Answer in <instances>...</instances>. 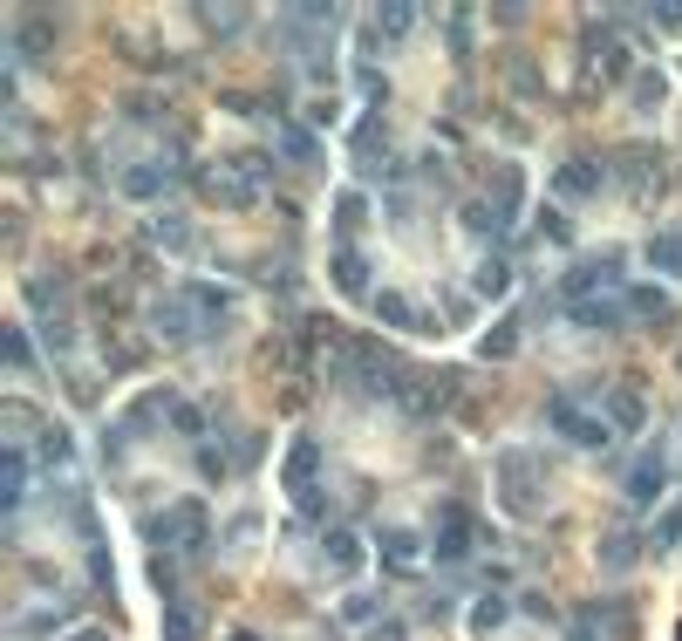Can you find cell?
<instances>
[{"instance_id":"cell-1","label":"cell","mask_w":682,"mask_h":641,"mask_svg":"<svg viewBox=\"0 0 682 641\" xmlns=\"http://www.w3.org/2000/svg\"><path fill=\"white\" fill-rule=\"evenodd\" d=\"M546 430L553 437H567L573 451H607V416H587L580 410V396H546Z\"/></svg>"},{"instance_id":"cell-8","label":"cell","mask_w":682,"mask_h":641,"mask_svg":"<svg viewBox=\"0 0 682 641\" xmlns=\"http://www.w3.org/2000/svg\"><path fill=\"white\" fill-rule=\"evenodd\" d=\"M314 471H321V444H314V437H294V451H287V491H294V498H314Z\"/></svg>"},{"instance_id":"cell-30","label":"cell","mask_w":682,"mask_h":641,"mask_svg":"<svg viewBox=\"0 0 682 641\" xmlns=\"http://www.w3.org/2000/svg\"><path fill=\"white\" fill-rule=\"evenodd\" d=\"M41 464H69V430H41Z\"/></svg>"},{"instance_id":"cell-38","label":"cell","mask_w":682,"mask_h":641,"mask_svg":"<svg viewBox=\"0 0 682 641\" xmlns=\"http://www.w3.org/2000/svg\"><path fill=\"white\" fill-rule=\"evenodd\" d=\"M76 641H103V635H76Z\"/></svg>"},{"instance_id":"cell-37","label":"cell","mask_w":682,"mask_h":641,"mask_svg":"<svg viewBox=\"0 0 682 641\" xmlns=\"http://www.w3.org/2000/svg\"><path fill=\"white\" fill-rule=\"evenodd\" d=\"M369 641H410V635H403V621H382V628H376Z\"/></svg>"},{"instance_id":"cell-20","label":"cell","mask_w":682,"mask_h":641,"mask_svg":"<svg viewBox=\"0 0 682 641\" xmlns=\"http://www.w3.org/2000/svg\"><path fill=\"white\" fill-rule=\"evenodd\" d=\"M648 266L676 280V273H682V232H669V239H655V246H648Z\"/></svg>"},{"instance_id":"cell-35","label":"cell","mask_w":682,"mask_h":641,"mask_svg":"<svg viewBox=\"0 0 682 641\" xmlns=\"http://www.w3.org/2000/svg\"><path fill=\"white\" fill-rule=\"evenodd\" d=\"M341 614H348V621H376V601H369V594H355V601L341 607Z\"/></svg>"},{"instance_id":"cell-18","label":"cell","mask_w":682,"mask_h":641,"mask_svg":"<svg viewBox=\"0 0 682 641\" xmlns=\"http://www.w3.org/2000/svg\"><path fill=\"white\" fill-rule=\"evenodd\" d=\"M642 560V546H635V539H628V532H614V539H607L601 546V566L607 573H628V566Z\"/></svg>"},{"instance_id":"cell-29","label":"cell","mask_w":682,"mask_h":641,"mask_svg":"<svg viewBox=\"0 0 682 641\" xmlns=\"http://www.w3.org/2000/svg\"><path fill=\"white\" fill-rule=\"evenodd\" d=\"M0 348H7V369H35V348H28V335H21V328H7V341H0Z\"/></svg>"},{"instance_id":"cell-19","label":"cell","mask_w":682,"mask_h":641,"mask_svg":"<svg viewBox=\"0 0 682 641\" xmlns=\"http://www.w3.org/2000/svg\"><path fill=\"white\" fill-rule=\"evenodd\" d=\"M628 314H642V321H669V294H662V287H635V294H628Z\"/></svg>"},{"instance_id":"cell-21","label":"cell","mask_w":682,"mask_h":641,"mask_svg":"<svg viewBox=\"0 0 682 641\" xmlns=\"http://www.w3.org/2000/svg\"><path fill=\"white\" fill-rule=\"evenodd\" d=\"M607 416H614L621 430H642V396H635V389H614V396H607Z\"/></svg>"},{"instance_id":"cell-24","label":"cell","mask_w":682,"mask_h":641,"mask_svg":"<svg viewBox=\"0 0 682 641\" xmlns=\"http://www.w3.org/2000/svg\"><path fill=\"white\" fill-rule=\"evenodd\" d=\"M376 314L389 321V328H417V307L403 301V294H376Z\"/></svg>"},{"instance_id":"cell-33","label":"cell","mask_w":682,"mask_h":641,"mask_svg":"<svg viewBox=\"0 0 682 641\" xmlns=\"http://www.w3.org/2000/svg\"><path fill=\"white\" fill-rule=\"evenodd\" d=\"M539 232H546L553 246H567V239H573V226H567V219H560V212H539Z\"/></svg>"},{"instance_id":"cell-26","label":"cell","mask_w":682,"mask_h":641,"mask_svg":"<svg viewBox=\"0 0 682 641\" xmlns=\"http://www.w3.org/2000/svg\"><path fill=\"white\" fill-rule=\"evenodd\" d=\"M280 157H294V164H314V157H321V144H314L307 130H280Z\"/></svg>"},{"instance_id":"cell-25","label":"cell","mask_w":682,"mask_h":641,"mask_svg":"<svg viewBox=\"0 0 682 641\" xmlns=\"http://www.w3.org/2000/svg\"><path fill=\"white\" fill-rule=\"evenodd\" d=\"M505 614H512V607L498 601V594H485V601L471 607V628H478V635H492V628H505Z\"/></svg>"},{"instance_id":"cell-17","label":"cell","mask_w":682,"mask_h":641,"mask_svg":"<svg viewBox=\"0 0 682 641\" xmlns=\"http://www.w3.org/2000/svg\"><path fill=\"white\" fill-rule=\"evenodd\" d=\"M464 232H471V239H498V232H505V212H498V205H464Z\"/></svg>"},{"instance_id":"cell-13","label":"cell","mask_w":682,"mask_h":641,"mask_svg":"<svg viewBox=\"0 0 682 641\" xmlns=\"http://www.w3.org/2000/svg\"><path fill=\"white\" fill-rule=\"evenodd\" d=\"M471 287H478V294H485V301H505V294H512V266L498 260H478V273H471Z\"/></svg>"},{"instance_id":"cell-23","label":"cell","mask_w":682,"mask_h":641,"mask_svg":"<svg viewBox=\"0 0 682 641\" xmlns=\"http://www.w3.org/2000/svg\"><path fill=\"white\" fill-rule=\"evenodd\" d=\"M28 301L35 307H69V280H62V273H41L35 287H28Z\"/></svg>"},{"instance_id":"cell-22","label":"cell","mask_w":682,"mask_h":641,"mask_svg":"<svg viewBox=\"0 0 682 641\" xmlns=\"http://www.w3.org/2000/svg\"><path fill=\"white\" fill-rule=\"evenodd\" d=\"M362 212H369V198H362V191H341V198H335V232H341V239L362 226Z\"/></svg>"},{"instance_id":"cell-34","label":"cell","mask_w":682,"mask_h":641,"mask_svg":"<svg viewBox=\"0 0 682 641\" xmlns=\"http://www.w3.org/2000/svg\"><path fill=\"white\" fill-rule=\"evenodd\" d=\"M171 423H178V430H185V437H198V430H205V416L191 410V403H178V410H171Z\"/></svg>"},{"instance_id":"cell-36","label":"cell","mask_w":682,"mask_h":641,"mask_svg":"<svg viewBox=\"0 0 682 641\" xmlns=\"http://www.w3.org/2000/svg\"><path fill=\"white\" fill-rule=\"evenodd\" d=\"M635 103H662V76H642V82H635Z\"/></svg>"},{"instance_id":"cell-3","label":"cell","mask_w":682,"mask_h":641,"mask_svg":"<svg viewBox=\"0 0 682 641\" xmlns=\"http://www.w3.org/2000/svg\"><path fill=\"white\" fill-rule=\"evenodd\" d=\"M662 491H669V457L648 444V451L628 464V505H635V512H648V505H655Z\"/></svg>"},{"instance_id":"cell-15","label":"cell","mask_w":682,"mask_h":641,"mask_svg":"<svg viewBox=\"0 0 682 641\" xmlns=\"http://www.w3.org/2000/svg\"><path fill=\"white\" fill-rule=\"evenodd\" d=\"M0 471H7V505H28V451H21V444H7Z\"/></svg>"},{"instance_id":"cell-31","label":"cell","mask_w":682,"mask_h":641,"mask_svg":"<svg viewBox=\"0 0 682 641\" xmlns=\"http://www.w3.org/2000/svg\"><path fill=\"white\" fill-rule=\"evenodd\" d=\"M655 546H682V512H662L655 519Z\"/></svg>"},{"instance_id":"cell-12","label":"cell","mask_w":682,"mask_h":641,"mask_svg":"<svg viewBox=\"0 0 682 641\" xmlns=\"http://www.w3.org/2000/svg\"><path fill=\"white\" fill-rule=\"evenodd\" d=\"M382 560L396 566V573H417V532H403V526H382Z\"/></svg>"},{"instance_id":"cell-4","label":"cell","mask_w":682,"mask_h":641,"mask_svg":"<svg viewBox=\"0 0 682 641\" xmlns=\"http://www.w3.org/2000/svg\"><path fill=\"white\" fill-rule=\"evenodd\" d=\"M560 287H567V307H573V301H594L601 287H621V253H601V260H580V266L567 273V280H560Z\"/></svg>"},{"instance_id":"cell-11","label":"cell","mask_w":682,"mask_h":641,"mask_svg":"<svg viewBox=\"0 0 682 641\" xmlns=\"http://www.w3.org/2000/svg\"><path fill=\"white\" fill-rule=\"evenodd\" d=\"M553 185L567 191V198H587V191L607 185V171H601V164H587V157H573V164H560V178H553Z\"/></svg>"},{"instance_id":"cell-16","label":"cell","mask_w":682,"mask_h":641,"mask_svg":"<svg viewBox=\"0 0 682 641\" xmlns=\"http://www.w3.org/2000/svg\"><path fill=\"white\" fill-rule=\"evenodd\" d=\"M198 628H205V621H198V607H191V601L164 607V641H198Z\"/></svg>"},{"instance_id":"cell-6","label":"cell","mask_w":682,"mask_h":641,"mask_svg":"<svg viewBox=\"0 0 682 641\" xmlns=\"http://www.w3.org/2000/svg\"><path fill=\"white\" fill-rule=\"evenodd\" d=\"M430 546H437V560H444V566H464V560H471V519H464L457 505H444V512H437V532H430Z\"/></svg>"},{"instance_id":"cell-32","label":"cell","mask_w":682,"mask_h":641,"mask_svg":"<svg viewBox=\"0 0 682 641\" xmlns=\"http://www.w3.org/2000/svg\"><path fill=\"white\" fill-rule=\"evenodd\" d=\"M410 21H417L410 7H389V14H382V21H376V35H410Z\"/></svg>"},{"instance_id":"cell-7","label":"cell","mask_w":682,"mask_h":641,"mask_svg":"<svg viewBox=\"0 0 682 641\" xmlns=\"http://www.w3.org/2000/svg\"><path fill=\"white\" fill-rule=\"evenodd\" d=\"M567 321H573V328H594V335H621V328H628V307L607 301V294H594V301H573Z\"/></svg>"},{"instance_id":"cell-9","label":"cell","mask_w":682,"mask_h":641,"mask_svg":"<svg viewBox=\"0 0 682 641\" xmlns=\"http://www.w3.org/2000/svg\"><path fill=\"white\" fill-rule=\"evenodd\" d=\"M321 566H328V573H355V566H362V539H355L348 526H335L328 539H321Z\"/></svg>"},{"instance_id":"cell-27","label":"cell","mask_w":682,"mask_h":641,"mask_svg":"<svg viewBox=\"0 0 682 641\" xmlns=\"http://www.w3.org/2000/svg\"><path fill=\"white\" fill-rule=\"evenodd\" d=\"M151 239H157V246H171V253H191V226H185V219H157Z\"/></svg>"},{"instance_id":"cell-14","label":"cell","mask_w":682,"mask_h":641,"mask_svg":"<svg viewBox=\"0 0 682 641\" xmlns=\"http://www.w3.org/2000/svg\"><path fill=\"white\" fill-rule=\"evenodd\" d=\"M171 178H178V171H164V164H130L123 191H130V198H157V191H171Z\"/></svg>"},{"instance_id":"cell-10","label":"cell","mask_w":682,"mask_h":641,"mask_svg":"<svg viewBox=\"0 0 682 641\" xmlns=\"http://www.w3.org/2000/svg\"><path fill=\"white\" fill-rule=\"evenodd\" d=\"M328 273H335V287H341V294H348V301H362V294H369V260H362L355 246H341V253H335V266H328Z\"/></svg>"},{"instance_id":"cell-5","label":"cell","mask_w":682,"mask_h":641,"mask_svg":"<svg viewBox=\"0 0 682 641\" xmlns=\"http://www.w3.org/2000/svg\"><path fill=\"white\" fill-rule=\"evenodd\" d=\"M151 335H164V341H198L205 335V321L191 314V294H171V301L151 307Z\"/></svg>"},{"instance_id":"cell-28","label":"cell","mask_w":682,"mask_h":641,"mask_svg":"<svg viewBox=\"0 0 682 641\" xmlns=\"http://www.w3.org/2000/svg\"><path fill=\"white\" fill-rule=\"evenodd\" d=\"M512 348H519V321H498L492 335H485V355H498V362H505Z\"/></svg>"},{"instance_id":"cell-2","label":"cell","mask_w":682,"mask_h":641,"mask_svg":"<svg viewBox=\"0 0 682 641\" xmlns=\"http://www.w3.org/2000/svg\"><path fill=\"white\" fill-rule=\"evenodd\" d=\"M498 485H505V512H519V519L539 512V485H532V457L526 451H505V457H498Z\"/></svg>"}]
</instances>
